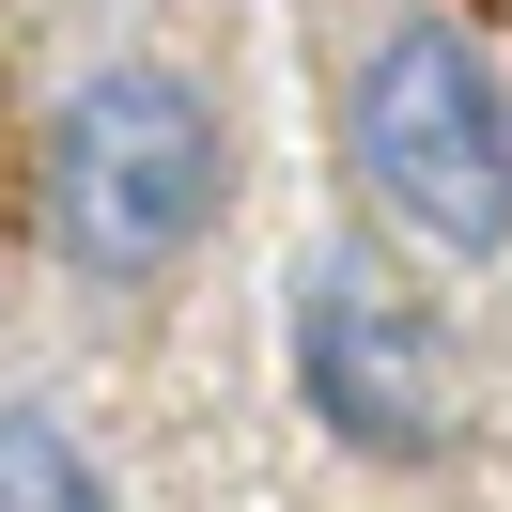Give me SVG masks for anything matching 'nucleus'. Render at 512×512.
<instances>
[{
    "label": "nucleus",
    "mask_w": 512,
    "mask_h": 512,
    "mask_svg": "<svg viewBox=\"0 0 512 512\" xmlns=\"http://www.w3.org/2000/svg\"><path fill=\"white\" fill-rule=\"evenodd\" d=\"M342 156H357V187H373L388 233H419L450 264L512 249V78H497L481 32L388 16L357 47V78H342Z\"/></svg>",
    "instance_id": "nucleus-1"
},
{
    "label": "nucleus",
    "mask_w": 512,
    "mask_h": 512,
    "mask_svg": "<svg viewBox=\"0 0 512 512\" xmlns=\"http://www.w3.org/2000/svg\"><path fill=\"white\" fill-rule=\"evenodd\" d=\"M295 404L357 450V466H435L450 450V326L388 280L373 249H311L295 264Z\"/></svg>",
    "instance_id": "nucleus-3"
},
{
    "label": "nucleus",
    "mask_w": 512,
    "mask_h": 512,
    "mask_svg": "<svg viewBox=\"0 0 512 512\" xmlns=\"http://www.w3.org/2000/svg\"><path fill=\"white\" fill-rule=\"evenodd\" d=\"M0 512H125V497L47 404H0Z\"/></svg>",
    "instance_id": "nucleus-4"
},
{
    "label": "nucleus",
    "mask_w": 512,
    "mask_h": 512,
    "mask_svg": "<svg viewBox=\"0 0 512 512\" xmlns=\"http://www.w3.org/2000/svg\"><path fill=\"white\" fill-rule=\"evenodd\" d=\"M218 187H233L218 109L171 63H94L63 94V125H47V233L94 280H171L218 233Z\"/></svg>",
    "instance_id": "nucleus-2"
}]
</instances>
